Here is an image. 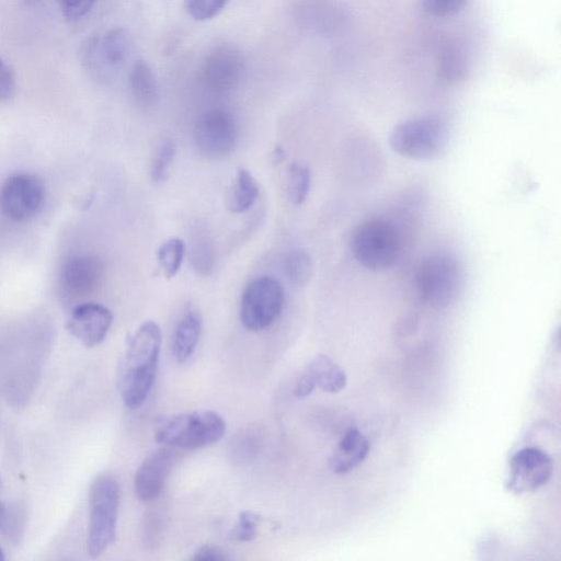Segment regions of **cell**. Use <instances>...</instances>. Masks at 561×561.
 Instances as JSON below:
<instances>
[{"instance_id":"1","label":"cell","mask_w":561,"mask_h":561,"mask_svg":"<svg viewBox=\"0 0 561 561\" xmlns=\"http://www.w3.org/2000/svg\"><path fill=\"white\" fill-rule=\"evenodd\" d=\"M161 341L160 327L152 320L141 323L129 336L118 373V390L129 409L141 407L152 389Z\"/></svg>"},{"instance_id":"2","label":"cell","mask_w":561,"mask_h":561,"mask_svg":"<svg viewBox=\"0 0 561 561\" xmlns=\"http://www.w3.org/2000/svg\"><path fill=\"white\" fill-rule=\"evenodd\" d=\"M448 135V126L443 118L427 115L397 124L389 134L388 142L403 158L430 161L445 152Z\"/></svg>"},{"instance_id":"3","label":"cell","mask_w":561,"mask_h":561,"mask_svg":"<svg viewBox=\"0 0 561 561\" xmlns=\"http://www.w3.org/2000/svg\"><path fill=\"white\" fill-rule=\"evenodd\" d=\"M353 256L363 267L373 272H385L396 265L401 238L393 222L371 218L360 222L351 237Z\"/></svg>"},{"instance_id":"4","label":"cell","mask_w":561,"mask_h":561,"mask_svg":"<svg viewBox=\"0 0 561 561\" xmlns=\"http://www.w3.org/2000/svg\"><path fill=\"white\" fill-rule=\"evenodd\" d=\"M119 505V486L116 479L107 473L98 476L89 493L88 552L98 558L116 539V524Z\"/></svg>"},{"instance_id":"5","label":"cell","mask_w":561,"mask_h":561,"mask_svg":"<svg viewBox=\"0 0 561 561\" xmlns=\"http://www.w3.org/2000/svg\"><path fill=\"white\" fill-rule=\"evenodd\" d=\"M225 420L215 411L185 412L164 421L156 432V440L163 446L197 449L221 439Z\"/></svg>"},{"instance_id":"6","label":"cell","mask_w":561,"mask_h":561,"mask_svg":"<svg viewBox=\"0 0 561 561\" xmlns=\"http://www.w3.org/2000/svg\"><path fill=\"white\" fill-rule=\"evenodd\" d=\"M462 284L459 261L450 253H435L425 257L415 273V287L420 298L434 309L454 304Z\"/></svg>"},{"instance_id":"7","label":"cell","mask_w":561,"mask_h":561,"mask_svg":"<svg viewBox=\"0 0 561 561\" xmlns=\"http://www.w3.org/2000/svg\"><path fill=\"white\" fill-rule=\"evenodd\" d=\"M285 301L279 280L262 276L252 280L244 289L240 304V320L249 331H262L279 317Z\"/></svg>"},{"instance_id":"8","label":"cell","mask_w":561,"mask_h":561,"mask_svg":"<svg viewBox=\"0 0 561 561\" xmlns=\"http://www.w3.org/2000/svg\"><path fill=\"white\" fill-rule=\"evenodd\" d=\"M238 134V123L233 114L225 108H213L197 119L193 140L202 157L218 160L233 150Z\"/></svg>"},{"instance_id":"9","label":"cell","mask_w":561,"mask_h":561,"mask_svg":"<svg viewBox=\"0 0 561 561\" xmlns=\"http://www.w3.org/2000/svg\"><path fill=\"white\" fill-rule=\"evenodd\" d=\"M45 198V186L41 178L32 173H16L0 187V210L18 222L33 218Z\"/></svg>"},{"instance_id":"10","label":"cell","mask_w":561,"mask_h":561,"mask_svg":"<svg viewBox=\"0 0 561 561\" xmlns=\"http://www.w3.org/2000/svg\"><path fill=\"white\" fill-rule=\"evenodd\" d=\"M552 469V459L545 450L520 448L511 457L506 488L514 494L534 492L549 481Z\"/></svg>"},{"instance_id":"11","label":"cell","mask_w":561,"mask_h":561,"mask_svg":"<svg viewBox=\"0 0 561 561\" xmlns=\"http://www.w3.org/2000/svg\"><path fill=\"white\" fill-rule=\"evenodd\" d=\"M244 71L245 61L241 51L232 45L221 44L206 55L201 75L207 89L222 93L237 88Z\"/></svg>"},{"instance_id":"12","label":"cell","mask_w":561,"mask_h":561,"mask_svg":"<svg viewBox=\"0 0 561 561\" xmlns=\"http://www.w3.org/2000/svg\"><path fill=\"white\" fill-rule=\"evenodd\" d=\"M129 51V35L122 27L111 28L101 37L91 36L81 47L82 61L93 71L121 68Z\"/></svg>"},{"instance_id":"13","label":"cell","mask_w":561,"mask_h":561,"mask_svg":"<svg viewBox=\"0 0 561 561\" xmlns=\"http://www.w3.org/2000/svg\"><path fill=\"white\" fill-rule=\"evenodd\" d=\"M60 278L64 289L69 295L90 296L102 287L105 279V265L95 255H75L64 264Z\"/></svg>"},{"instance_id":"14","label":"cell","mask_w":561,"mask_h":561,"mask_svg":"<svg viewBox=\"0 0 561 561\" xmlns=\"http://www.w3.org/2000/svg\"><path fill=\"white\" fill-rule=\"evenodd\" d=\"M112 323L113 313L108 308L95 302H84L72 310L66 328L80 343L93 347L104 341Z\"/></svg>"},{"instance_id":"15","label":"cell","mask_w":561,"mask_h":561,"mask_svg":"<svg viewBox=\"0 0 561 561\" xmlns=\"http://www.w3.org/2000/svg\"><path fill=\"white\" fill-rule=\"evenodd\" d=\"M175 461V453L164 446L147 456L138 467L134 489L137 497L146 503L156 501L165 484Z\"/></svg>"},{"instance_id":"16","label":"cell","mask_w":561,"mask_h":561,"mask_svg":"<svg viewBox=\"0 0 561 561\" xmlns=\"http://www.w3.org/2000/svg\"><path fill=\"white\" fill-rule=\"evenodd\" d=\"M346 374L331 357L318 354L298 378L294 394L298 399L308 397L314 388L327 393H337L346 386Z\"/></svg>"},{"instance_id":"17","label":"cell","mask_w":561,"mask_h":561,"mask_svg":"<svg viewBox=\"0 0 561 561\" xmlns=\"http://www.w3.org/2000/svg\"><path fill=\"white\" fill-rule=\"evenodd\" d=\"M370 444L366 436L355 427H348L340 439L335 451L329 459L330 469L344 474L362 463L368 456Z\"/></svg>"},{"instance_id":"18","label":"cell","mask_w":561,"mask_h":561,"mask_svg":"<svg viewBox=\"0 0 561 561\" xmlns=\"http://www.w3.org/2000/svg\"><path fill=\"white\" fill-rule=\"evenodd\" d=\"M202 332L199 311L187 306L180 317L172 335V354L178 363L186 362L195 351Z\"/></svg>"},{"instance_id":"19","label":"cell","mask_w":561,"mask_h":561,"mask_svg":"<svg viewBox=\"0 0 561 561\" xmlns=\"http://www.w3.org/2000/svg\"><path fill=\"white\" fill-rule=\"evenodd\" d=\"M128 85L135 102L149 108L159 100V87L154 73L148 62L137 60L134 62L128 77Z\"/></svg>"},{"instance_id":"20","label":"cell","mask_w":561,"mask_h":561,"mask_svg":"<svg viewBox=\"0 0 561 561\" xmlns=\"http://www.w3.org/2000/svg\"><path fill=\"white\" fill-rule=\"evenodd\" d=\"M264 435L257 425L240 428L229 440L227 455L233 465L251 462L263 446Z\"/></svg>"},{"instance_id":"21","label":"cell","mask_w":561,"mask_h":561,"mask_svg":"<svg viewBox=\"0 0 561 561\" xmlns=\"http://www.w3.org/2000/svg\"><path fill=\"white\" fill-rule=\"evenodd\" d=\"M259 184L251 172L244 168L237 170L226 197V206L233 214L245 213L256 202Z\"/></svg>"},{"instance_id":"22","label":"cell","mask_w":561,"mask_h":561,"mask_svg":"<svg viewBox=\"0 0 561 561\" xmlns=\"http://www.w3.org/2000/svg\"><path fill=\"white\" fill-rule=\"evenodd\" d=\"M283 268L293 285L305 286L312 276L311 256L304 249H293L286 253Z\"/></svg>"},{"instance_id":"23","label":"cell","mask_w":561,"mask_h":561,"mask_svg":"<svg viewBox=\"0 0 561 561\" xmlns=\"http://www.w3.org/2000/svg\"><path fill=\"white\" fill-rule=\"evenodd\" d=\"M165 526L167 517L163 510L156 506L146 512L141 524V541L147 549H156L162 543Z\"/></svg>"},{"instance_id":"24","label":"cell","mask_w":561,"mask_h":561,"mask_svg":"<svg viewBox=\"0 0 561 561\" xmlns=\"http://www.w3.org/2000/svg\"><path fill=\"white\" fill-rule=\"evenodd\" d=\"M186 247L183 240L171 238L163 242L158 250L159 266L167 278L175 276L181 268Z\"/></svg>"},{"instance_id":"25","label":"cell","mask_w":561,"mask_h":561,"mask_svg":"<svg viewBox=\"0 0 561 561\" xmlns=\"http://www.w3.org/2000/svg\"><path fill=\"white\" fill-rule=\"evenodd\" d=\"M311 174L308 167L294 162L287 174V196L294 205H301L310 191Z\"/></svg>"},{"instance_id":"26","label":"cell","mask_w":561,"mask_h":561,"mask_svg":"<svg viewBox=\"0 0 561 561\" xmlns=\"http://www.w3.org/2000/svg\"><path fill=\"white\" fill-rule=\"evenodd\" d=\"M466 66L467 61L461 47L456 43L446 44L439 60L440 76L446 80H458L463 77Z\"/></svg>"},{"instance_id":"27","label":"cell","mask_w":561,"mask_h":561,"mask_svg":"<svg viewBox=\"0 0 561 561\" xmlns=\"http://www.w3.org/2000/svg\"><path fill=\"white\" fill-rule=\"evenodd\" d=\"M176 152L175 144L171 139L160 142L150 163V179L153 183H161L169 176L170 167Z\"/></svg>"},{"instance_id":"28","label":"cell","mask_w":561,"mask_h":561,"mask_svg":"<svg viewBox=\"0 0 561 561\" xmlns=\"http://www.w3.org/2000/svg\"><path fill=\"white\" fill-rule=\"evenodd\" d=\"M191 262L199 275H208L214 266V248L207 234L198 233L192 241Z\"/></svg>"},{"instance_id":"29","label":"cell","mask_w":561,"mask_h":561,"mask_svg":"<svg viewBox=\"0 0 561 561\" xmlns=\"http://www.w3.org/2000/svg\"><path fill=\"white\" fill-rule=\"evenodd\" d=\"M260 516L250 510L242 511L236 526L230 531V539L234 541H251L257 536Z\"/></svg>"},{"instance_id":"30","label":"cell","mask_w":561,"mask_h":561,"mask_svg":"<svg viewBox=\"0 0 561 561\" xmlns=\"http://www.w3.org/2000/svg\"><path fill=\"white\" fill-rule=\"evenodd\" d=\"M228 0H184L187 13L197 21H207L218 15Z\"/></svg>"},{"instance_id":"31","label":"cell","mask_w":561,"mask_h":561,"mask_svg":"<svg viewBox=\"0 0 561 561\" xmlns=\"http://www.w3.org/2000/svg\"><path fill=\"white\" fill-rule=\"evenodd\" d=\"M423 10L433 16L445 18L461 11L468 0H421Z\"/></svg>"},{"instance_id":"32","label":"cell","mask_w":561,"mask_h":561,"mask_svg":"<svg viewBox=\"0 0 561 561\" xmlns=\"http://www.w3.org/2000/svg\"><path fill=\"white\" fill-rule=\"evenodd\" d=\"M96 0H56L62 15L69 21H76L87 15Z\"/></svg>"},{"instance_id":"33","label":"cell","mask_w":561,"mask_h":561,"mask_svg":"<svg viewBox=\"0 0 561 561\" xmlns=\"http://www.w3.org/2000/svg\"><path fill=\"white\" fill-rule=\"evenodd\" d=\"M15 91V79L11 68L0 58V102L12 98Z\"/></svg>"},{"instance_id":"34","label":"cell","mask_w":561,"mask_h":561,"mask_svg":"<svg viewBox=\"0 0 561 561\" xmlns=\"http://www.w3.org/2000/svg\"><path fill=\"white\" fill-rule=\"evenodd\" d=\"M192 560L195 561H226L229 560L227 553L217 546L205 545L198 548Z\"/></svg>"},{"instance_id":"35","label":"cell","mask_w":561,"mask_h":561,"mask_svg":"<svg viewBox=\"0 0 561 561\" xmlns=\"http://www.w3.org/2000/svg\"><path fill=\"white\" fill-rule=\"evenodd\" d=\"M284 150L280 147H277L273 151V161L274 162H280L284 159Z\"/></svg>"},{"instance_id":"36","label":"cell","mask_w":561,"mask_h":561,"mask_svg":"<svg viewBox=\"0 0 561 561\" xmlns=\"http://www.w3.org/2000/svg\"><path fill=\"white\" fill-rule=\"evenodd\" d=\"M41 2L42 0H22L26 8H36Z\"/></svg>"},{"instance_id":"37","label":"cell","mask_w":561,"mask_h":561,"mask_svg":"<svg viewBox=\"0 0 561 561\" xmlns=\"http://www.w3.org/2000/svg\"><path fill=\"white\" fill-rule=\"evenodd\" d=\"M5 508L3 506V504L0 502V527L3 526L4 522H5Z\"/></svg>"},{"instance_id":"38","label":"cell","mask_w":561,"mask_h":561,"mask_svg":"<svg viewBox=\"0 0 561 561\" xmlns=\"http://www.w3.org/2000/svg\"><path fill=\"white\" fill-rule=\"evenodd\" d=\"M4 560V553L2 551V549L0 548V561Z\"/></svg>"}]
</instances>
